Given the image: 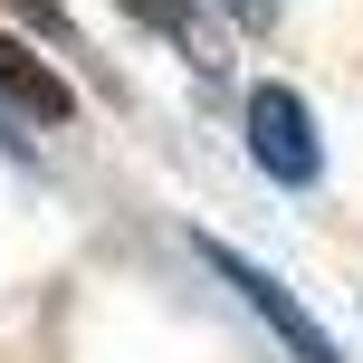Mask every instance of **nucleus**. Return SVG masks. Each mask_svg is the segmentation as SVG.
I'll list each match as a JSON object with an SVG mask.
<instances>
[{
	"label": "nucleus",
	"instance_id": "nucleus-1",
	"mask_svg": "<svg viewBox=\"0 0 363 363\" xmlns=\"http://www.w3.org/2000/svg\"><path fill=\"white\" fill-rule=\"evenodd\" d=\"M191 249H201V268H211L220 287H230L239 306H249L258 325H268L277 345H287V363H345V354H335V335H325V325H315V315H306V306L287 296V277H277V268H258V258H239L230 239H211V230H201Z\"/></svg>",
	"mask_w": 363,
	"mask_h": 363
},
{
	"label": "nucleus",
	"instance_id": "nucleus-2",
	"mask_svg": "<svg viewBox=\"0 0 363 363\" xmlns=\"http://www.w3.org/2000/svg\"><path fill=\"white\" fill-rule=\"evenodd\" d=\"M239 125H249V163L277 182V191H315L325 182V134H315V106L296 86H249V106H239Z\"/></svg>",
	"mask_w": 363,
	"mask_h": 363
},
{
	"label": "nucleus",
	"instance_id": "nucleus-3",
	"mask_svg": "<svg viewBox=\"0 0 363 363\" xmlns=\"http://www.w3.org/2000/svg\"><path fill=\"white\" fill-rule=\"evenodd\" d=\"M0 115H38V125H77V86L29 48V38L0 29Z\"/></svg>",
	"mask_w": 363,
	"mask_h": 363
},
{
	"label": "nucleus",
	"instance_id": "nucleus-4",
	"mask_svg": "<svg viewBox=\"0 0 363 363\" xmlns=\"http://www.w3.org/2000/svg\"><path fill=\"white\" fill-rule=\"evenodd\" d=\"M125 19H144L153 38H172L182 57H201V67H220V29H211V10L201 0H115Z\"/></svg>",
	"mask_w": 363,
	"mask_h": 363
},
{
	"label": "nucleus",
	"instance_id": "nucleus-5",
	"mask_svg": "<svg viewBox=\"0 0 363 363\" xmlns=\"http://www.w3.org/2000/svg\"><path fill=\"white\" fill-rule=\"evenodd\" d=\"M0 10H10V19H29V29L48 38V48H77V19H67V0H0Z\"/></svg>",
	"mask_w": 363,
	"mask_h": 363
},
{
	"label": "nucleus",
	"instance_id": "nucleus-6",
	"mask_svg": "<svg viewBox=\"0 0 363 363\" xmlns=\"http://www.w3.org/2000/svg\"><path fill=\"white\" fill-rule=\"evenodd\" d=\"M220 10H230L239 29H268V0H220Z\"/></svg>",
	"mask_w": 363,
	"mask_h": 363
},
{
	"label": "nucleus",
	"instance_id": "nucleus-7",
	"mask_svg": "<svg viewBox=\"0 0 363 363\" xmlns=\"http://www.w3.org/2000/svg\"><path fill=\"white\" fill-rule=\"evenodd\" d=\"M0 153H10V163H29V144H19V134H10V115H0Z\"/></svg>",
	"mask_w": 363,
	"mask_h": 363
}]
</instances>
